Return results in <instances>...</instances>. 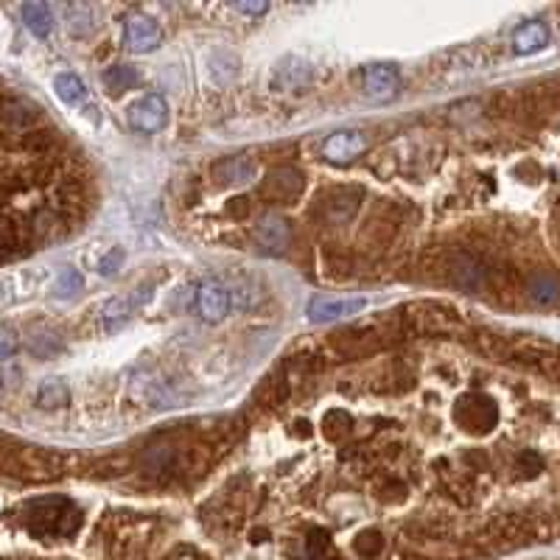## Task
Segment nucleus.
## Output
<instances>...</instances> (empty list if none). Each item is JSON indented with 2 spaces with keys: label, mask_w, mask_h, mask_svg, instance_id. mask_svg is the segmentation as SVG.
<instances>
[{
  "label": "nucleus",
  "mask_w": 560,
  "mask_h": 560,
  "mask_svg": "<svg viewBox=\"0 0 560 560\" xmlns=\"http://www.w3.org/2000/svg\"><path fill=\"white\" fill-rule=\"evenodd\" d=\"M306 191V177L300 174L297 169L292 166H280V169H272L267 177L261 188H258V194H261L267 202H294V199H300V194Z\"/></svg>",
  "instance_id": "1"
},
{
  "label": "nucleus",
  "mask_w": 560,
  "mask_h": 560,
  "mask_svg": "<svg viewBox=\"0 0 560 560\" xmlns=\"http://www.w3.org/2000/svg\"><path fill=\"white\" fill-rule=\"evenodd\" d=\"M362 90L370 102L375 104H390L401 90V73L390 62H375L362 70Z\"/></svg>",
  "instance_id": "2"
},
{
  "label": "nucleus",
  "mask_w": 560,
  "mask_h": 560,
  "mask_svg": "<svg viewBox=\"0 0 560 560\" xmlns=\"http://www.w3.org/2000/svg\"><path fill=\"white\" fill-rule=\"evenodd\" d=\"M127 118H129L132 129L144 132V135H154L169 124V104L163 95L149 93L144 98H137V102L129 107Z\"/></svg>",
  "instance_id": "3"
},
{
  "label": "nucleus",
  "mask_w": 560,
  "mask_h": 560,
  "mask_svg": "<svg viewBox=\"0 0 560 560\" xmlns=\"http://www.w3.org/2000/svg\"><path fill=\"white\" fill-rule=\"evenodd\" d=\"M255 247L264 255H284L292 244V225L280 213H267L252 230Z\"/></svg>",
  "instance_id": "4"
},
{
  "label": "nucleus",
  "mask_w": 560,
  "mask_h": 560,
  "mask_svg": "<svg viewBox=\"0 0 560 560\" xmlns=\"http://www.w3.org/2000/svg\"><path fill=\"white\" fill-rule=\"evenodd\" d=\"M367 309L365 297H314L309 303V319L314 325H325V323H336L342 317H353L358 311Z\"/></svg>",
  "instance_id": "5"
},
{
  "label": "nucleus",
  "mask_w": 560,
  "mask_h": 560,
  "mask_svg": "<svg viewBox=\"0 0 560 560\" xmlns=\"http://www.w3.org/2000/svg\"><path fill=\"white\" fill-rule=\"evenodd\" d=\"M230 289L222 286V284H216V280H208V284L199 286L196 292V314L202 323L208 325H216V323H222V319L227 317L230 311Z\"/></svg>",
  "instance_id": "6"
},
{
  "label": "nucleus",
  "mask_w": 560,
  "mask_h": 560,
  "mask_svg": "<svg viewBox=\"0 0 560 560\" xmlns=\"http://www.w3.org/2000/svg\"><path fill=\"white\" fill-rule=\"evenodd\" d=\"M365 152H367V137L362 132H334L323 144V157L334 166H348Z\"/></svg>",
  "instance_id": "7"
},
{
  "label": "nucleus",
  "mask_w": 560,
  "mask_h": 560,
  "mask_svg": "<svg viewBox=\"0 0 560 560\" xmlns=\"http://www.w3.org/2000/svg\"><path fill=\"white\" fill-rule=\"evenodd\" d=\"M457 420L465 432L485 434L496 424V407L488 398H463L457 407Z\"/></svg>",
  "instance_id": "8"
},
{
  "label": "nucleus",
  "mask_w": 560,
  "mask_h": 560,
  "mask_svg": "<svg viewBox=\"0 0 560 560\" xmlns=\"http://www.w3.org/2000/svg\"><path fill=\"white\" fill-rule=\"evenodd\" d=\"M127 43L135 54H149L163 43V31L149 14H132L127 20Z\"/></svg>",
  "instance_id": "9"
},
{
  "label": "nucleus",
  "mask_w": 560,
  "mask_h": 560,
  "mask_svg": "<svg viewBox=\"0 0 560 560\" xmlns=\"http://www.w3.org/2000/svg\"><path fill=\"white\" fill-rule=\"evenodd\" d=\"M311 65L300 56H284L272 73V90H297L309 85Z\"/></svg>",
  "instance_id": "10"
},
{
  "label": "nucleus",
  "mask_w": 560,
  "mask_h": 560,
  "mask_svg": "<svg viewBox=\"0 0 560 560\" xmlns=\"http://www.w3.org/2000/svg\"><path fill=\"white\" fill-rule=\"evenodd\" d=\"M152 297V289H137V294H121V297H112L104 303L102 309V323L115 331V328H121L127 319L132 317V311L140 306V303H146V300Z\"/></svg>",
  "instance_id": "11"
},
{
  "label": "nucleus",
  "mask_w": 560,
  "mask_h": 560,
  "mask_svg": "<svg viewBox=\"0 0 560 560\" xmlns=\"http://www.w3.org/2000/svg\"><path fill=\"white\" fill-rule=\"evenodd\" d=\"M0 118H4V124H6L9 132L29 135L39 127V121H43V110L17 98V102H12V104H6L4 110H0Z\"/></svg>",
  "instance_id": "12"
},
{
  "label": "nucleus",
  "mask_w": 560,
  "mask_h": 560,
  "mask_svg": "<svg viewBox=\"0 0 560 560\" xmlns=\"http://www.w3.org/2000/svg\"><path fill=\"white\" fill-rule=\"evenodd\" d=\"M255 177V163L250 157H225L222 163H216L213 179L216 185L230 188V185H244Z\"/></svg>",
  "instance_id": "13"
},
{
  "label": "nucleus",
  "mask_w": 560,
  "mask_h": 560,
  "mask_svg": "<svg viewBox=\"0 0 560 560\" xmlns=\"http://www.w3.org/2000/svg\"><path fill=\"white\" fill-rule=\"evenodd\" d=\"M409 319L415 323V328L424 331V334H437V331L457 328L454 314L449 309H440V306H417L415 314H409Z\"/></svg>",
  "instance_id": "14"
},
{
  "label": "nucleus",
  "mask_w": 560,
  "mask_h": 560,
  "mask_svg": "<svg viewBox=\"0 0 560 560\" xmlns=\"http://www.w3.org/2000/svg\"><path fill=\"white\" fill-rule=\"evenodd\" d=\"M549 45V29L544 23H524L522 29H515L513 34V51L518 56H530L538 54Z\"/></svg>",
  "instance_id": "15"
},
{
  "label": "nucleus",
  "mask_w": 560,
  "mask_h": 560,
  "mask_svg": "<svg viewBox=\"0 0 560 560\" xmlns=\"http://www.w3.org/2000/svg\"><path fill=\"white\" fill-rule=\"evenodd\" d=\"M527 294L538 309H552V306L560 303V280L555 275H547V272L535 275L530 280V286H527Z\"/></svg>",
  "instance_id": "16"
},
{
  "label": "nucleus",
  "mask_w": 560,
  "mask_h": 560,
  "mask_svg": "<svg viewBox=\"0 0 560 560\" xmlns=\"http://www.w3.org/2000/svg\"><path fill=\"white\" fill-rule=\"evenodd\" d=\"M70 404V390L65 382H59V378H48L43 382V387L37 390V407L39 409H65Z\"/></svg>",
  "instance_id": "17"
},
{
  "label": "nucleus",
  "mask_w": 560,
  "mask_h": 560,
  "mask_svg": "<svg viewBox=\"0 0 560 560\" xmlns=\"http://www.w3.org/2000/svg\"><path fill=\"white\" fill-rule=\"evenodd\" d=\"M23 20L34 37H48L54 31V14L48 9V4H39V0H31V4L23 6Z\"/></svg>",
  "instance_id": "18"
},
{
  "label": "nucleus",
  "mask_w": 560,
  "mask_h": 560,
  "mask_svg": "<svg viewBox=\"0 0 560 560\" xmlns=\"http://www.w3.org/2000/svg\"><path fill=\"white\" fill-rule=\"evenodd\" d=\"M102 78H104V87H107L112 95H121L124 90H135V87L140 85V73H137V68H132V65H115V68H110Z\"/></svg>",
  "instance_id": "19"
},
{
  "label": "nucleus",
  "mask_w": 560,
  "mask_h": 560,
  "mask_svg": "<svg viewBox=\"0 0 560 560\" xmlns=\"http://www.w3.org/2000/svg\"><path fill=\"white\" fill-rule=\"evenodd\" d=\"M54 90H56V95L62 98L65 104H82L87 98V85L78 76H73V73H59L54 78Z\"/></svg>",
  "instance_id": "20"
},
{
  "label": "nucleus",
  "mask_w": 560,
  "mask_h": 560,
  "mask_svg": "<svg viewBox=\"0 0 560 560\" xmlns=\"http://www.w3.org/2000/svg\"><path fill=\"white\" fill-rule=\"evenodd\" d=\"M29 350L37 356V358H51L62 350V336L51 328H37L31 336H29Z\"/></svg>",
  "instance_id": "21"
},
{
  "label": "nucleus",
  "mask_w": 560,
  "mask_h": 560,
  "mask_svg": "<svg viewBox=\"0 0 560 560\" xmlns=\"http://www.w3.org/2000/svg\"><path fill=\"white\" fill-rule=\"evenodd\" d=\"M454 280L463 289H468V292H476L479 286H482V280H485V272H482V267H479L474 258H459V261L454 264Z\"/></svg>",
  "instance_id": "22"
},
{
  "label": "nucleus",
  "mask_w": 560,
  "mask_h": 560,
  "mask_svg": "<svg viewBox=\"0 0 560 560\" xmlns=\"http://www.w3.org/2000/svg\"><path fill=\"white\" fill-rule=\"evenodd\" d=\"M384 549V538L378 530H362L356 538H353V552L362 557V560H373L378 557Z\"/></svg>",
  "instance_id": "23"
},
{
  "label": "nucleus",
  "mask_w": 560,
  "mask_h": 560,
  "mask_svg": "<svg viewBox=\"0 0 560 560\" xmlns=\"http://www.w3.org/2000/svg\"><path fill=\"white\" fill-rule=\"evenodd\" d=\"M65 17H68V29H70V34H76V37H82V34H87V31L93 29L90 6H85V4H70V6L65 9Z\"/></svg>",
  "instance_id": "24"
},
{
  "label": "nucleus",
  "mask_w": 560,
  "mask_h": 560,
  "mask_svg": "<svg viewBox=\"0 0 560 560\" xmlns=\"http://www.w3.org/2000/svg\"><path fill=\"white\" fill-rule=\"evenodd\" d=\"M54 289H56L59 297H73V294H78V292L85 289V277H82V272H78V269L65 267L62 272H59Z\"/></svg>",
  "instance_id": "25"
},
{
  "label": "nucleus",
  "mask_w": 560,
  "mask_h": 560,
  "mask_svg": "<svg viewBox=\"0 0 560 560\" xmlns=\"http://www.w3.org/2000/svg\"><path fill=\"white\" fill-rule=\"evenodd\" d=\"M124 261H127L124 247H112L110 252H104L102 261H98V275H102V277H115L118 272H121Z\"/></svg>",
  "instance_id": "26"
},
{
  "label": "nucleus",
  "mask_w": 560,
  "mask_h": 560,
  "mask_svg": "<svg viewBox=\"0 0 560 560\" xmlns=\"http://www.w3.org/2000/svg\"><path fill=\"white\" fill-rule=\"evenodd\" d=\"M331 544V535L325 530H311V535L306 538V557L309 560H323Z\"/></svg>",
  "instance_id": "27"
},
{
  "label": "nucleus",
  "mask_w": 560,
  "mask_h": 560,
  "mask_svg": "<svg viewBox=\"0 0 560 560\" xmlns=\"http://www.w3.org/2000/svg\"><path fill=\"white\" fill-rule=\"evenodd\" d=\"M20 348V339L12 328H4L0 325V362H6V358H12Z\"/></svg>",
  "instance_id": "28"
},
{
  "label": "nucleus",
  "mask_w": 560,
  "mask_h": 560,
  "mask_svg": "<svg viewBox=\"0 0 560 560\" xmlns=\"http://www.w3.org/2000/svg\"><path fill=\"white\" fill-rule=\"evenodd\" d=\"M235 9L242 14H267L269 4H267V0H238Z\"/></svg>",
  "instance_id": "29"
},
{
  "label": "nucleus",
  "mask_w": 560,
  "mask_h": 560,
  "mask_svg": "<svg viewBox=\"0 0 560 560\" xmlns=\"http://www.w3.org/2000/svg\"><path fill=\"white\" fill-rule=\"evenodd\" d=\"M230 210V216H247L250 213V202H247V199H233V205L227 208Z\"/></svg>",
  "instance_id": "30"
},
{
  "label": "nucleus",
  "mask_w": 560,
  "mask_h": 560,
  "mask_svg": "<svg viewBox=\"0 0 560 560\" xmlns=\"http://www.w3.org/2000/svg\"><path fill=\"white\" fill-rule=\"evenodd\" d=\"M6 378H9L6 373H0V390H6V387H14V384H9V382H6Z\"/></svg>",
  "instance_id": "31"
}]
</instances>
